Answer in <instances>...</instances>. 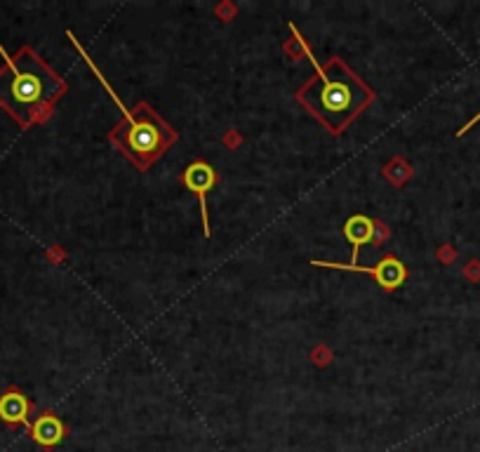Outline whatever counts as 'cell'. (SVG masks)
Returning a JSON list of instances; mask_svg holds the SVG:
<instances>
[{
  "label": "cell",
  "mask_w": 480,
  "mask_h": 452,
  "mask_svg": "<svg viewBox=\"0 0 480 452\" xmlns=\"http://www.w3.org/2000/svg\"><path fill=\"white\" fill-rule=\"evenodd\" d=\"M66 92L69 83L34 48L24 45L15 57L5 55V66L0 69V106L22 127L48 120Z\"/></svg>",
  "instance_id": "cell-2"
},
{
  "label": "cell",
  "mask_w": 480,
  "mask_h": 452,
  "mask_svg": "<svg viewBox=\"0 0 480 452\" xmlns=\"http://www.w3.org/2000/svg\"><path fill=\"white\" fill-rule=\"evenodd\" d=\"M217 170L205 160H193V163L181 172L179 182L191 193H196L200 200V212H203V234L210 238V217H207V193L217 184Z\"/></svg>",
  "instance_id": "cell-5"
},
{
  "label": "cell",
  "mask_w": 480,
  "mask_h": 452,
  "mask_svg": "<svg viewBox=\"0 0 480 452\" xmlns=\"http://www.w3.org/2000/svg\"><path fill=\"white\" fill-rule=\"evenodd\" d=\"M478 120H480V113H476V115H473V118H471L469 122H466V125L462 127V130H459V132H457V137H462V134H466V132H469V130H471V127H473V125H476V122H478Z\"/></svg>",
  "instance_id": "cell-9"
},
{
  "label": "cell",
  "mask_w": 480,
  "mask_h": 452,
  "mask_svg": "<svg viewBox=\"0 0 480 452\" xmlns=\"http://www.w3.org/2000/svg\"><path fill=\"white\" fill-rule=\"evenodd\" d=\"M29 412H31V400L24 396L22 391L10 389L0 396V419L5 424H29Z\"/></svg>",
  "instance_id": "cell-8"
},
{
  "label": "cell",
  "mask_w": 480,
  "mask_h": 452,
  "mask_svg": "<svg viewBox=\"0 0 480 452\" xmlns=\"http://www.w3.org/2000/svg\"><path fill=\"white\" fill-rule=\"evenodd\" d=\"M66 36H69V41L76 45L78 52L83 55V59H85L90 71H94V76L101 80V85L108 90V94H111V99L115 101V106L122 111V120L108 130V144H111L122 158H127V163L137 172L151 170V167L179 141V132L174 130L165 118H160V113L155 111L151 104H146V101H137V104L127 111V108L122 106L120 97L113 92V87L108 85L106 78L101 76V71L97 69V64L90 59V55L83 50V45L78 43L73 31H66Z\"/></svg>",
  "instance_id": "cell-3"
},
{
  "label": "cell",
  "mask_w": 480,
  "mask_h": 452,
  "mask_svg": "<svg viewBox=\"0 0 480 452\" xmlns=\"http://www.w3.org/2000/svg\"><path fill=\"white\" fill-rule=\"evenodd\" d=\"M374 229H377V222H372V219L365 215H353L346 219V224H344V236H346V241L351 243V248H353L351 264H358V253L362 245L374 241Z\"/></svg>",
  "instance_id": "cell-7"
},
{
  "label": "cell",
  "mask_w": 480,
  "mask_h": 452,
  "mask_svg": "<svg viewBox=\"0 0 480 452\" xmlns=\"http://www.w3.org/2000/svg\"><path fill=\"white\" fill-rule=\"evenodd\" d=\"M313 267H320V269H337V271H358V274H369L374 281H377V285L381 290H386V292H393V290H398L403 283L407 281V267L403 262L398 260V257L393 255H386L384 260H379L374 267H358V264H337V262H311Z\"/></svg>",
  "instance_id": "cell-4"
},
{
  "label": "cell",
  "mask_w": 480,
  "mask_h": 452,
  "mask_svg": "<svg viewBox=\"0 0 480 452\" xmlns=\"http://www.w3.org/2000/svg\"><path fill=\"white\" fill-rule=\"evenodd\" d=\"M313 66L316 76L297 90L295 101H299L311 118L320 122L332 137H339L369 104H374L377 92L337 55L327 57L323 64L313 59Z\"/></svg>",
  "instance_id": "cell-1"
},
{
  "label": "cell",
  "mask_w": 480,
  "mask_h": 452,
  "mask_svg": "<svg viewBox=\"0 0 480 452\" xmlns=\"http://www.w3.org/2000/svg\"><path fill=\"white\" fill-rule=\"evenodd\" d=\"M29 434L41 448H55V445H59L64 441V436H66V426H64V422L57 415L45 412V415H41L29 426Z\"/></svg>",
  "instance_id": "cell-6"
}]
</instances>
